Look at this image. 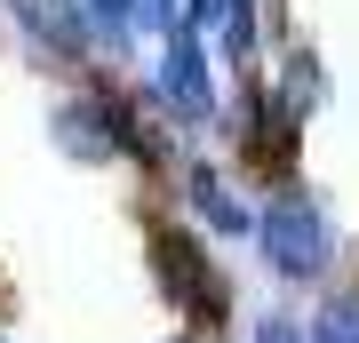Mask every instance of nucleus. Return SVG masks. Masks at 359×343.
I'll list each match as a JSON object with an SVG mask.
<instances>
[{"label": "nucleus", "instance_id": "obj_2", "mask_svg": "<svg viewBox=\"0 0 359 343\" xmlns=\"http://www.w3.org/2000/svg\"><path fill=\"white\" fill-rule=\"evenodd\" d=\"M56 144H65L72 160H120V152H136V144H152V136H144L112 96H72V104H56Z\"/></svg>", "mask_w": 359, "mask_h": 343}, {"label": "nucleus", "instance_id": "obj_8", "mask_svg": "<svg viewBox=\"0 0 359 343\" xmlns=\"http://www.w3.org/2000/svg\"><path fill=\"white\" fill-rule=\"evenodd\" d=\"M80 16L104 25V32H128V25H136V0H80Z\"/></svg>", "mask_w": 359, "mask_h": 343}, {"label": "nucleus", "instance_id": "obj_10", "mask_svg": "<svg viewBox=\"0 0 359 343\" xmlns=\"http://www.w3.org/2000/svg\"><path fill=\"white\" fill-rule=\"evenodd\" d=\"M256 343H304V328H295V319H264Z\"/></svg>", "mask_w": 359, "mask_h": 343}, {"label": "nucleus", "instance_id": "obj_6", "mask_svg": "<svg viewBox=\"0 0 359 343\" xmlns=\"http://www.w3.org/2000/svg\"><path fill=\"white\" fill-rule=\"evenodd\" d=\"M192 208H200V216H208V224L224 231V240H231V231H248V208L231 200V191H224L216 176H208V168H200V176H192Z\"/></svg>", "mask_w": 359, "mask_h": 343}, {"label": "nucleus", "instance_id": "obj_4", "mask_svg": "<svg viewBox=\"0 0 359 343\" xmlns=\"http://www.w3.org/2000/svg\"><path fill=\"white\" fill-rule=\"evenodd\" d=\"M16 25H25L48 56H80V40H88V16H80V0H8Z\"/></svg>", "mask_w": 359, "mask_h": 343}, {"label": "nucleus", "instance_id": "obj_5", "mask_svg": "<svg viewBox=\"0 0 359 343\" xmlns=\"http://www.w3.org/2000/svg\"><path fill=\"white\" fill-rule=\"evenodd\" d=\"M160 288L176 295L184 311H208V304H216V288L200 280V255H192V240H176V231L160 240Z\"/></svg>", "mask_w": 359, "mask_h": 343}, {"label": "nucleus", "instance_id": "obj_7", "mask_svg": "<svg viewBox=\"0 0 359 343\" xmlns=\"http://www.w3.org/2000/svg\"><path fill=\"white\" fill-rule=\"evenodd\" d=\"M311 343H359V295H344V304L320 311V335Z\"/></svg>", "mask_w": 359, "mask_h": 343}, {"label": "nucleus", "instance_id": "obj_3", "mask_svg": "<svg viewBox=\"0 0 359 343\" xmlns=\"http://www.w3.org/2000/svg\"><path fill=\"white\" fill-rule=\"evenodd\" d=\"M160 96L176 104L184 120H208L216 112V72H208V48H200V32H168V56H160Z\"/></svg>", "mask_w": 359, "mask_h": 343}, {"label": "nucleus", "instance_id": "obj_9", "mask_svg": "<svg viewBox=\"0 0 359 343\" xmlns=\"http://www.w3.org/2000/svg\"><path fill=\"white\" fill-rule=\"evenodd\" d=\"M240 0H184V32H224V16Z\"/></svg>", "mask_w": 359, "mask_h": 343}, {"label": "nucleus", "instance_id": "obj_1", "mask_svg": "<svg viewBox=\"0 0 359 343\" xmlns=\"http://www.w3.org/2000/svg\"><path fill=\"white\" fill-rule=\"evenodd\" d=\"M256 240H264V264L280 280H311L327 264V224L311 208V191H271V208L256 216Z\"/></svg>", "mask_w": 359, "mask_h": 343}]
</instances>
